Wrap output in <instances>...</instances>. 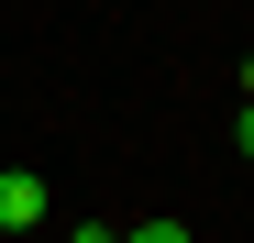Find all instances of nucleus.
<instances>
[{
	"label": "nucleus",
	"instance_id": "1",
	"mask_svg": "<svg viewBox=\"0 0 254 243\" xmlns=\"http://www.w3.org/2000/svg\"><path fill=\"white\" fill-rule=\"evenodd\" d=\"M45 221V177H0V232H33Z\"/></svg>",
	"mask_w": 254,
	"mask_h": 243
},
{
	"label": "nucleus",
	"instance_id": "2",
	"mask_svg": "<svg viewBox=\"0 0 254 243\" xmlns=\"http://www.w3.org/2000/svg\"><path fill=\"white\" fill-rule=\"evenodd\" d=\"M122 243H188V221H133Z\"/></svg>",
	"mask_w": 254,
	"mask_h": 243
},
{
	"label": "nucleus",
	"instance_id": "3",
	"mask_svg": "<svg viewBox=\"0 0 254 243\" xmlns=\"http://www.w3.org/2000/svg\"><path fill=\"white\" fill-rule=\"evenodd\" d=\"M232 144H243V166H254V100H243V122H232Z\"/></svg>",
	"mask_w": 254,
	"mask_h": 243
},
{
	"label": "nucleus",
	"instance_id": "4",
	"mask_svg": "<svg viewBox=\"0 0 254 243\" xmlns=\"http://www.w3.org/2000/svg\"><path fill=\"white\" fill-rule=\"evenodd\" d=\"M66 243H122V232H111V221H77V232H66Z\"/></svg>",
	"mask_w": 254,
	"mask_h": 243
}]
</instances>
